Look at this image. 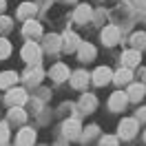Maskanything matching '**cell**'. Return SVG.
I'll return each instance as SVG.
<instances>
[{"instance_id": "cell-25", "label": "cell", "mask_w": 146, "mask_h": 146, "mask_svg": "<svg viewBox=\"0 0 146 146\" xmlns=\"http://www.w3.org/2000/svg\"><path fill=\"white\" fill-rule=\"evenodd\" d=\"M7 139H9V126L5 122H0V144H5Z\"/></svg>"}, {"instance_id": "cell-19", "label": "cell", "mask_w": 146, "mask_h": 146, "mask_svg": "<svg viewBox=\"0 0 146 146\" xmlns=\"http://www.w3.org/2000/svg\"><path fill=\"white\" fill-rule=\"evenodd\" d=\"M113 80H115L117 84H126L128 80H131V69H128V66H124V69H119V71L115 73V75H113Z\"/></svg>"}, {"instance_id": "cell-29", "label": "cell", "mask_w": 146, "mask_h": 146, "mask_svg": "<svg viewBox=\"0 0 146 146\" xmlns=\"http://www.w3.org/2000/svg\"><path fill=\"white\" fill-rule=\"evenodd\" d=\"M0 27L7 29V27H9V20H7V18H0Z\"/></svg>"}, {"instance_id": "cell-10", "label": "cell", "mask_w": 146, "mask_h": 146, "mask_svg": "<svg viewBox=\"0 0 146 146\" xmlns=\"http://www.w3.org/2000/svg\"><path fill=\"white\" fill-rule=\"evenodd\" d=\"M80 46V40H78V36L73 33V31H66L62 38V49L64 51H75Z\"/></svg>"}, {"instance_id": "cell-31", "label": "cell", "mask_w": 146, "mask_h": 146, "mask_svg": "<svg viewBox=\"0 0 146 146\" xmlns=\"http://www.w3.org/2000/svg\"><path fill=\"white\" fill-rule=\"evenodd\" d=\"M144 139H146V133H144Z\"/></svg>"}, {"instance_id": "cell-3", "label": "cell", "mask_w": 146, "mask_h": 146, "mask_svg": "<svg viewBox=\"0 0 146 146\" xmlns=\"http://www.w3.org/2000/svg\"><path fill=\"white\" fill-rule=\"evenodd\" d=\"M111 80H113V71H111L109 66H100V69L93 71V84L104 86V84H109Z\"/></svg>"}, {"instance_id": "cell-9", "label": "cell", "mask_w": 146, "mask_h": 146, "mask_svg": "<svg viewBox=\"0 0 146 146\" xmlns=\"http://www.w3.org/2000/svg\"><path fill=\"white\" fill-rule=\"evenodd\" d=\"M49 75H51V78H53L55 82H62V80H66V78H69V75H71V71H69V66H66V64H55L53 69H51V71H49Z\"/></svg>"}, {"instance_id": "cell-11", "label": "cell", "mask_w": 146, "mask_h": 146, "mask_svg": "<svg viewBox=\"0 0 146 146\" xmlns=\"http://www.w3.org/2000/svg\"><path fill=\"white\" fill-rule=\"evenodd\" d=\"M7 102H9V104H25V102H27V93H25V89H9Z\"/></svg>"}, {"instance_id": "cell-23", "label": "cell", "mask_w": 146, "mask_h": 146, "mask_svg": "<svg viewBox=\"0 0 146 146\" xmlns=\"http://www.w3.org/2000/svg\"><path fill=\"white\" fill-rule=\"evenodd\" d=\"M131 42H133V49H139V46H144L146 44V33H135V36L131 38Z\"/></svg>"}, {"instance_id": "cell-1", "label": "cell", "mask_w": 146, "mask_h": 146, "mask_svg": "<svg viewBox=\"0 0 146 146\" xmlns=\"http://www.w3.org/2000/svg\"><path fill=\"white\" fill-rule=\"evenodd\" d=\"M20 55H22V60L27 64H38L40 62V46H38L36 42H27V44L22 46Z\"/></svg>"}, {"instance_id": "cell-30", "label": "cell", "mask_w": 146, "mask_h": 146, "mask_svg": "<svg viewBox=\"0 0 146 146\" xmlns=\"http://www.w3.org/2000/svg\"><path fill=\"white\" fill-rule=\"evenodd\" d=\"M5 9V0H0V11Z\"/></svg>"}, {"instance_id": "cell-4", "label": "cell", "mask_w": 146, "mask_h": 146, "mask_svg": "<svg viewBox=\"0 0 146 146\" xmlns=\"http://www.w3.org/2000/svg\"><path fill=\"white\" fill-rule=\"evenodd\" d=\"M117 40H119V29H117V27L109 25V27H104V29H102V42H104L106 46L117 44Z\"/></svg>"}, {"instance_id": "cell-27", "label": "cell", "mask_w": 146, "mask_h": 146, "mask_svg": "<svg viewBox=\"0 0 146 146\" xmlns=\"http://www.w3.org/2000/svg\"><path fill=\"white\" fill-rule=\"evenodd\" d=\"M102 144H117V137H102Z\"/></svg>"}, {"instance_id": "cell-5", "label": "cell", "mask_w": 146, "mask_h": 146, "mask_svg": "<svg viewBox=\"0 0 146 146\" xmlns=\"http://www.w3.org/2000/svg\"><path fill=\"white\" fill-rule=\"evenodd\" d=\"M78 58H80L82 62L95 60V46L89 44V42H80V46H78Z\"/></svg>"}, {"instance_id": "cell-18", "label": "cell", "mask_w": 146, "mask_h": 146, "mask_svg": "<svg viewBox=\"0 0 146 146\" xmlns=\"http://www.w3.org/2000/svg\"><path fill=\"white\" fill-rule=\"evenodd\" d=\"M22 33H25V36H40V33H42V27L38 25L36 20H27V25H25V29H22Z\"/></svg>"}, {"instance_id": "cell-13", "label": "cell", "mask_w": 146, "mask_h": 146, "mask_svg": "<svg viewBox=\"0 0 146 146\" xmlns=\"http://www.w3.org/2000/svg\"><path fill=\"white\" fill-rule=\"evenodd\" d=\"M16 80H18V73H16V71L0 73V86H2V89H11V86L16 84Z\"/></svg>"}, {"instance_id": "cell-12", "label": "cell", "mask_w": 146, "mask_h": 146, "mask_svg": "<svg viewBox=\"0 0 146 146\" xmlns=\"http://www.w3.org/2000/svg\"><path fill=\"white\" fill-rule=\"evenodd\" d=\"M86 82H89V73L86 71H75L71 75V86L73 89H82V86H86Z\"/></svg>"}, {"instance_id": "cell-8", "label": "cell", "mask_w": 146, "mask_h": 146, "mask_svg": "<svg viewBox=\"0 0 146 146\" xmlns=\"http://www.w3.org/2000/svg\"><path fill=\"white\" fill-rule=\"evenodd\" d=\"M139 60H142V53H139V49H131V51H124V55H122V62H124V66H137L139 64Z\"/></svg>"}, {"instance_id": "cell-20", "label": "cell", "mask_w": 146, "mask_h": 146, "mask_svg": "<svg viewBox=\"0 0 146 146\" xmlns=\"http://www.w3.org/2000/svg\"><path fill=\"white\" fill-rule=\"evenodd\" d=\"M33 13H36V5H31V2H25V5H20V9H18V16H20V18L27 20L29 16H33Z\"/></svg>"}, {"instance_id": "cell-26", "label": "cell", "mask_w": 146, "mask_h": 146, "mask_svg": "<svg viewBox=\"0 0 146 146\" xmlns=\"http://www.w3.org/2000/svg\"><path fill=\"white\" fill-rule=\"evenodd\" d=\"M9 115H11V119H13V122H22V119L27 117L22 109H11V113H9Z\"/></svg>"}, {"instance_id": "cell-14", "label": "cell", "mask_w": 146, "mask_h": 146, "mask_svg": "<svg viewBox=\"0 0 146 146\" xmlns=\"http://www.w3.org/2000/svg\"><path fill=\"white\" fill-rule=\"evenodd\" d=\"M144 93H146V89H144V84H131L128 86V100H133V102H139L142 98H144Z\"/></svg>"}, {"instance_id": "cell-6", "label": "cell", "mask_w": 146, "mask_h": 146, "mask_svg": "<svg viewBox=\"0 0 146 146\" xmlns=\"http://www.w3.org/2000/svg\"><path fill=\"white\" fill-rule=\"evenodd\" d=\"M126 102H128V95H126V93L115 91L113 95H111V100H109V106H111V111H122L124 106H126Z\"/></svg>"}, {"instance_id": "cell-7", "label": "cell", "mask_w": 146, "mask_h": 146, "mask_svg": "<svg viewBox=\"0 0 146 146\" xmlns=\"http://www.w3.org/2000/svg\"><path fill=\"white\" fill-rule=\"evenodd\" d=\"M78 104H80L82 113H91V111H95V106H98V98H95V95H91V93H84Z\"/></svg>"}, {"instance_id": "cell-15", "label": "cell", "mask_w": 146, "mask_h": 146, "mask_svg": "<svg viewBox=\"0 0 146 146\" xmlns=\"http://www.w3.org/2000/svg\"><path fill=\"white\" fill-rule=\"evenodd\" d=\"M16 142L18 144H31V142H36V131L33 128H22L16 137Z\"/></svg>"}, {"instance_id": "cell-21", "label": "cell", "mask_w": 146, "mask_h": 146, "mask_svg": "<svg viewBox=\"0 0 146 146\" xmlns=\"http://www.w3.org/2000/svg\"><path fill=\"white\" fill-rule=\"evenodd\" d=\"M9 55H11V42L7 38H0V60H5Z\"/></svg>"}, {"instance_id": "cell-2", "label": "cell", "mask_w": 146, "mask_h": 146, "mask_svg": "<svg viewBox=\"0 0 146 146\" xmlns=\"http://www.w3.org/2000/svg\"><path fill=\"white\" fill-rule=\"evenodd\" d=\"M137 128H139V119L137 117H126L119 122V135L124 137V139H131V137L137 133Z\"/></svg>"}, {"instance_id": "cell-17", "label": "cell", "mask_w": 146, "mask_h": 146, "mask_svg": "<svg viewBox=\"0 0 146 146\" xmlns=\"http://www.w3.org/2000/svg\"><path fill=\"white\" fill-rule=\"evenodd\" d=\"M75 20H78V22H89V20H91V7H89V5H80V7H78V9H75Z\"/></svg>"}, {"instance_id": "cell-28", "label": "cell", "mask_w": 146, "mask_h": 146, "mask_svg": "<svg viewBox=\"0 0 146 146\" xmlns=\"http://www.w3.org/2000/svg\"><path fill=\"white\" fill-rule=\"evenodd\" d=\"M135 117H137V119H146V106L137 111V115H135Z\"/></svg>"}, {"instance_id": "cell-24", "label": "cell", "mask_w": 146, "mask_h": 146, "mask_svg": "<svg viewBox=\"0 0 146 146\" xmlns=\"http://www.w3.org/2000/svg\"><path fill=\"white\" fill-rule=\"evenodd\" d=\"M58 42H60V38H58V36H49V38H46V49H49V51L60 49V44H58Z\"/></svg>"}, {"instance_id": "cell-16", "label": "cell", "mask_w": 146, "mask_h": 146, "mask_svg": "<svg viewBox=\"0 0 146 146\" xmlns=\"http://www.w3.org/2000/svg\"><path fill=\"white\" fill-rule=\"evenodd\" d=\"M62 131H64V135L75 137L78 133H80V122H78V119H66V122L62 124Z\"/></svg>"}, {"instance_id": "cell-22", "label": "cell", "mask_w": 146, "mask_h": 146, "mask_svg": "<svg viewBox=\"0 0 146 146\" xmlns=\"http://www.w3.org/2000/svg\"><path fill=\"white\" fill-rule=\"evenodd\" d=\"M42 80V69H31V71H27V82L29 84H38Z\"/></svg>"}]
</instances>
